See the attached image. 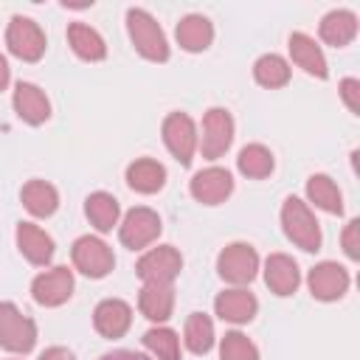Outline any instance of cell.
I'll use <instances>...</instances> for the list:
<instances>
[{
	"label": "cell",
	"instance_id": "1",
	"mask_svg": "<svg viewBox=\"0 0 360 360\" xmlns=\"http://www.w3.org/2000/svg\"><path fill=\"white\" fill-rule=\"evenodd\" d=\"M281 228H284V236L307 250V253H315L321 250V222L315 219V214L309 211V205L301 200V197H287L284 205H281Z\"/></svg>",
	"mask_w": 360,
	"mask_h": 360
},
{
	"label": "cell",
	"instance_id": "2",
	"mask_svg": "<svg viewBox=\"0 0 360 360\" xmlns=\"http://www.w3.org/2000/svg\"><path fill=\"white\" fill-rule=\"evenodd\" d=\"M127 34L135 45V51L149 62H166L169 59V42L160 28V22L146 8H127Z\"/></svg>",
	"mask_w": 360,
	"mask_h": 360
},
{
	"label": "cell",
	"instance_id": "3",
	"mask_svg": "<svg viewBox=\"0 0 360 360\" xmlns=\"http://www.w3.org/2000/svg\"><path fill=\"white\" fill-rule=\"evenodd\" d=\"M0 346L14 354H28L37 346V323L11 301H0Z\"/></svg>",
	"mask_w": 360,
	"mask_h": 360
},
{
	"label": "cell",
	"instance_id": "4",
	"mask_svg": "<svg viewBox=\"0 0 360 360\" xmlns=\"http://www.w3.org/2000/svg\"><path fill=\"white\" fill-rule=\"evenodd\" d=\"M6 48L11 51V56H17L22 62H39L48 48V39L37 20L14 14L6 28Z\"/></svg>",
	"mask_w": 360,
	"mask_h": 360
},
{
	"label": "cell",
	"instance_id": "5",
	"mask_svg": "<svg viewBox=\"0 0 360 360\" xmlns=\"http://www.w3.org/2000/svg\"><path fill=\"white\" fill-rule=\"evenodd\" d=\"M217 273L228 284H236V287L250 284L256 278V273H259V253H256V248L248 245V242L225 245L219 250V256H217Z\"/></svg>",
	"mask_w": 360,
	"mask_h": 360
},
{
	"label": "cell",
	"instance_id": "6",
	"mask_svg": "<svg viewBox=\"0 0 360 360\" xmlns=\"http://www.w3.org/2000/svg\"><path fill=\"white\" fill-rule=\"evenodd\" d=\"M160 135H163V143L166 149L172 152V158L180 163V166H188L194 160V152H197V127H194V118L188 112H169L160 124Z\"/></svg>",
	"mask_w": 360,
	"mask_h": 360
},
{
	"label": "cell",
	"instance_id": "7",
	"mask_svg": "<svg viewBox=\"0 0 360 360\" xmlns=\"http://www.w3.org/2000/svg\"><path fill=\"white\" fill-rule=\"evenodd\" d=\"M160 231H163V222H160L158 211L138 205V208H129L124 214V219L118 225V239L129 250H143L160 236Z\"/></svg>",
	"mask_w": 360,
	"mask_h": 360
},
{
	"label": "cell",
	"instance_id": "8",
	"mask_svg": "<svg viewBox=\"0 0 360 360\" xmlns=\"http://www.w3.org/2000/svg\"><path fill=\"white\" fill-rule=\"evenodd\" d=\"M70 259H73V267L87 276V278H104L112 267H115V256H112V248L98 239V236H79L70 248Z\"/></svg>",
	"mask_w": 360,
	"mask_h": 360
},
{
	"label": "cell",
	"instance_id": "9",
	"mask_svg": "<svg viewBox=\"0 0 360 360\" xmlns=\"http://www.w3.org/2000/svg\"><path fill=\"white\" fill-rule=\"evenodd\" d=\"M180 270H183V256H180V250L174 245H158V248L146 250L135 264V273H138V278L143 284L146 281L172 284L180 276Z\"/></svg>",
	"mask_w": 360,
	"mask_h": 360
},
{
	"label": "cell",
	"instance_id": "10",
	"mask_svg": "<svg viewBox=\"0 0 360 360\" xmlns=\"http://www.w3.org/2000/svg\"><path fill=\"white\" fill-rule=\"evenodd\" d=\"M231 143H233V115L225 107H211L202 115V138H200L202 158L217 160L228 152Z\"/></svg>",
	"mask_w": 360,
	"mask_h": 360
},
{
	"label": "cell",
	"instance_id": "11",
	"mask_svg": "<svg viewBox=\"0 0 360 360\" xmlns=\"http://www.w3.org/2000/svg\"><path fill=\"white\" fill-rule=\"evenodd\" d=\"M73 295V270L68 264H56L31 281V298L39 307H62Z\"/></svg>",
	"mask_w": 360,
	"mask_h": 360
},
{
	"label": "cell",
	"instance_id": "12",
	"mask_svg": "<svg viewBox=\"0 0 360 360\" xmlns=\"http://www.w3.org/2000/svg\"><path fill=\"white\" fill-rule=\"evenodd\" d=\"M349 270L338 262H318L309 276H307V287L312 292V298L318 301H338L346 295L349 290Z\"/></svg>",
	"mask_w": 360,
	"mask_h": 360
},
{
	"label": "cell",
	"instance_id": "13",
	"mask_svg": "<svg viewBox=\"0 0 360 360\" xmlns=\"http://www.w3.org/2000/svg\"><path fill=\"white\" fill-rule=\"evenodd\" d=\"M188 191H191V197H194L197 202H202V205H219V202H225V200L231 197V191H233V177H231V172L222 169V166H208V169H200V172L191 177Z\"/></svg>",
	"mask_w": 360,
	"mask_h": 360
},
{
	"label": "cell",
	"instance_id": "14",
	"mask_svg": "<svg viewBox=\"0 0 360 360\" xmlns=\"http://www.w3.org/2000/svg\"><path fill=\"white\" fill-rule=\"evenodd\" d=\"M93 326L101 338L115 340L132 326V307L121 298H101L93 309Z\"/></svg>",
	"mask_w": 360,
	"mask_h": 360
},
{
	"label": "cell",
	"instance_id": "15",
	"mask_svg": "<svg viewBox=\"0 0 360 360\" xmlns=\"http://www.w3.org/2000/svg\"><path fill=\"white\" fill-rule=\"evenodd\" d=\"M11 107H14L17 118L31 124V127H39L51 118V101H48L45 90H39L31 82H17L14 96H11Z\"/></svg>",
	"mask_w": 360,
	"mask_h": 360
},
{
	"label": "cell",
	"instance_id": "16",
	"mask_svg": "<svg viewBox=\"0 0 360 360\" xmlns=\"http://www.w3.org/2000/svg\"><path fill=\"white\" fill-rule=\"evenodd\" d=\"M264 284L270 287L273 295L278 298H287L298 290L301 284V270H298V262L287 253H270L264 259Z\"/></svg>",
	"mask_w": 360,
	"mask_h": 360
},
{
	"label": "cell",
	"instance_id": "17",
	"mask_svg": "<svg viewBox=\"0 0 360 360\" xmlns=\"http://www.w3.org/2000/svg\"><path fill=\"white\" fill-rule=\"evenodd\" d=\"M214 312L228 323H250L259 312V301L250 290L233 287V290H222L214 298Z\"/></svg>",
	"mask_w": 360,
	"mask_h": 360
},
{
	"label": "cell",
	"instance_id": "18",
	"mask_svg": "<svg viewBox=\"0 0 360 360\" xmlns=\"http://www.w3.org/2000/svg\"><path fill=\"white\" fill-rule=\"evenodd\" d=\"M287 48H290L292 62H295L307 76H315V79H326V76H329L326 56H323L321 45H318L309 34H304V31H292L290 39H287Z\"/></svg>",
	"mask_w": 360,
	"mask_h": 360
},
{
	"label": "cell",
	"instance_id": "19",
	"mask_svg": "<svg viewBox=\"0 0 360 360\" xmlns=\"http://www.w3.org/2000/svg\"><path fill=\"white\" fill-rule=\"evenodd\" d=\"M17 248H20V253L25 256V262H31V264H37V267H45L51 259H53V239H51V233H45L39 225H34V222H20L17 225Z\"/></svg>",
	"mask_w": 360,
	"mask_h": 360
},
{
	"label": "cell",
	"instance_id": "20",
	"mask_svg": "<svg viewBox=\"0 0 360 360\" xmlns=\"http://www.w3.org/2000/svg\"><path fill=\"white\" fill-rule=\"evenodd\" d=\"M138 309L152 323L169 321L172 309H174V287L172 284H152V281H146L141 287V292H138Z\"/></svg>",
	"mask_w": 360,
	"mask_h": 360
},
{
	"label": "cell",
	"instance_id": "21",
	"mask_svg": "<svg viewBox=\"0 0 360 360\" xmlns=\"http://www.w3.org/2000/svg\"><path fill=\"white\" fill-rule=\"evenodd\" d=\"M318 34L332 48H346L357 37V14L349 8H332L321 17Z\"/></svg>",
	"mask_w": 360,
	"mask_h": 360
},
{
	"label": "cell",
	"instance_id": "22",
	"mask_svg": "<svg viewBox=\"0 0 360 360\" xmlns=\"http://www.w3.org/2000/svg\"><path fill=\"white\" fill-rule=\"evenodd\" d=\"M177 45L188 53H200L214 42V25L205 14H186L174 28Z\"/></svg>",
	"mask_w": 360,
	"mask_h": 360
},
{
	"label": "cell",
	"instance_id": "23",
	"mask_svg": "<svg viewBox=\"0 0 360 360\" xmlns=\"http://www.w3.org/2000/svg\"><path fill=\"white\" fill-rule=\"evenodd\" d=\"M127 186L138 194H158L166 186V169L163 163L152 160V158H138L127 166Z\"/></svg>",
	"mask_w": 360,
	"mask_h": 360
},
{
	"label": "cell",
	"instance_id": "24",
	"mask_svg": "<svg viewBox=\"0 0 360 360\" xmlns=\"http://www.w3.org/2000/svg\"><path fill=\"white\" fill-rule=\"evenodd\" d=\"M68 45L73 48V53L84 62H101L107 56V42L104 37L90 28L87 22H70L68 25Z\"/></svg>",
	"mask_w": 360,
	"mask_h": 360
},
{
	"label": "cell",
	"instance_id": "25",
	"mask_svg": "<svg viewBox=\"0 0 360 360\" xmlns=\"http://www.w3.org/2000/svg\"><path fill=\"white\" fill-rule=\"evenodd\" d=\"M84 214H87L90 225H93L98 233H110V231L118 225L121 205H118V200H115L110 191H93V194L84 200Z\"/></svg>",
	"mask_w": 360,
	"mask_h": 360
},
{
	"label": "cell",
	"instance_id": "26",
	"mask_svg": "<svg viewBox=\"0 0 360 360\" xmlns=\"http://www.w3.org/2000/svg\"><path fill=\"white\" fill-rule=\"evenodd\" d=\"M20 200L25 205V211L31 217H39V219L51 217L59 208V191L45 180H28L20 191Z\"/></svg>",
	"mask_w": 360,
	"mask_h": 360
},
{
	"label": "cell",
	"instance_id": "27",
	"mask_svg": "<svg viewBox=\"0 0 360 360\" xmlns=\"http://www.w3.org/2000/svg\"><path fill=\"white\" fill-rule=\"evenodd\" d=\"M307 200L326 214H343V194L329 174H312L307 180Z\"/></svg>",
	"mask_w": 360,
	"mask_h": 360
},
{
	"label": "cell",
	"instance_id": "28",
	"mask_svg": "<svg viewBox=\"0 0 360 360\" xmlns=\"http://www.w3.org/2000/svg\"><path fill=\"white\" fill-rule=\"evenodd\" d=\"M214 321L205 312H191L183 326V343L191 354H208L214 346Z\"/></svg>",
	"mask_w": 360,
	"mask_h": 360
},
{
	"label": "cell",
	"instance_id": "29",
	"mask_svg": "<svg viewBox=\"0 0 360 360\" xmlns=\"http://www.w3.org/2000/svg\"><path fill=\"white\" fill-rule=\"evenodd\" d=\"M292 70H290V62L278 53H262L256 62H253V79L267 87V90H276V87H284L290 82Z\"/></svg>",
	"mask_w": 360,
	"mask_h": 360
},
{
	"label": "cell",
	"instance_id": "30",
	"mask_svg": "<svg viewBox=\"0 0 360 360\" xmlns=\"http://www.w3.org/2000/svg\"><path fill=\"white\" fill-rule=\"evenodd\" d=\"M276 160H273V152L264 146V143H248L239 149V158H236V169L250 177V180H262L273 172Z\"/></svg>",
	"mask_w": 360,
	"mask_h": 360
},
{
	"label": "cell",
	"instance_id": "31",
	"mask_svg": "<svg viewBox=\"0 0 360 360\" xmlns=\"http://www.w3.org/2000/svg\"><path fill=\"white\" fill-rule=\"evenodd\" d=\"M143 346L152 357L158 360H180V338L174 329L169 326H152L149 332H143Z\"/></svg>",
	"mask_w": 360,
	"mask_h": 360
},
{
	"label": "cell",
	"instance_id": "32",
	"mask_svg": "<svg viewBox=\"0 0 360 360\" xmlns=\"http://www.w3.org/2000/svg\"><path fill=\"white\" fill-rule=\"evenodd\" d=\"M219 360H259V349L248 335L233 329L219 340Z\"/></svg>",
	"mask_w": 360,
	"mask_h": 360
},
{
	"label": "cell",
	"instance_id": "33",
	"mask_svg": "<svg viewBox=\"0 0 360 360\" xmlns=\"http://www.w3.org/2000/svg\"><path fill=\"white\" fill-rule=\"evenodd\" d=\"M338 90H340V98H343V104L349 107V112L357 115V112H360V79L346 76V79H340Z\"/></svg>",
	"mask_w": 360,
	"mask_h": 360
},
{
	"label": "cell",
	"instance_id": "34",
	"mask_svg": "<svg viewBox=\"0 0 360 360\" xmlns=\"http://www.w3.org/2000/svg\"><path fill=\"white\" fill-rule=\"evenodd\" d=\"M357 231H360V219H349V222H346V228H343V236H340V242H343V253H346L352 262H357V259H360Z\"/></svg>",
	"mask_w": 360,
	"mask_h": 360
},
{
	"label": "cell",
	"instance_id": "35",
	"mask_svg": "<svg viewBox=\"0 0 360 360\" xmlns=\"http://www.w3.org/2000/svg\"><path fill=\"white\" fill-rule=\"evenodd\" d=\"M37 360H76V357H73V352L65 349V346H48Z\"/></svg>",
	"mask_w": 360,
	"mask_h": 360
},
{
	"label": "cell",
	"instance_id": "36",
	"mask_svg": "<svg viewBox=\"0 0 360 360\" xmlns=\"http://www.w3.org/2000/svg\"><path fill=\"white\" fill-rule=\"evenodd\" d=\"M98 360H149V357L141 354V352H132V349H115V352L101 354Z\"/></svg>",
	"mask_w": 360,
	"mask_h": 360
},
{
	"label": "cell",
	"instance_id": "37",
	"mask_svg": "<svg viewBox=\"0 0 360 360\" xmlns=\"http://www.w3.org/2000/svg\"><path fill=\"white\" fill-rule=\"evenodd\" d=\"M8 82H11V68H8L6 56L0 53V90H6V87H8Z\"/></svg>",
	"mask_w": 360,
	"mask_h": 360
}]
</instances>
